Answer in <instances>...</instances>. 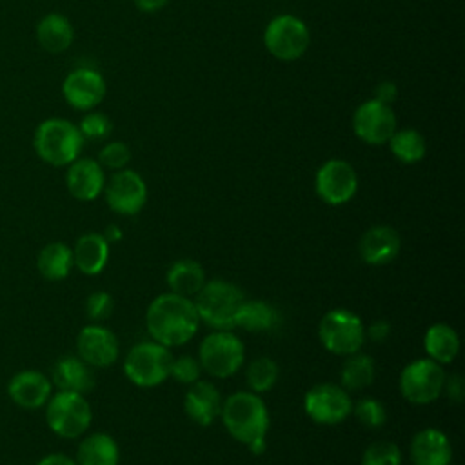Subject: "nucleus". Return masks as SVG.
<instances>
[{
	"label": "nucleus",
	"mask_w": 465,
	"mask_h": 465,
	"mask_svg": "<svg viewBox=\"0 0 465 465\" xmlns=\"http://www.w3.org/2000/svg\"><path fill=\"white\" fill-rule=\"evenodd\" d=\"M318 336L329 352L340 356L361 351L367 340L363 322L349 309H332L325 312L318 325Z\"/></svg>",
	"instance_id": "nucleus-6"
},
{
	"label": "nucleus",
	"mask_w": 465,
	"mask_h": 465,
	"mask_svg": "<svg viewBox=\"0 0 465 465\" xmlns=\"http://www.w3.org/2000/svg\"><path fill=\"white\" fill-rule=\"evenodd\" d=\"M74 38V29L62 13H47L36 24V40L47 53H64Z\"/></svg>",
	"instance_id": "nucleus-24"
},
{
	"label": "nucleus",
	"mask_w": 465,
	"mask_h": 465,
	"mask_svg": "<svg viewBox=\"0 0 465 465\" xmlns=\"http://www.w3.org/2000/svg\"><path fill=\"white\" fill-rule=\"evenodd\" d=\"M105 91L107 85L104 76L91 67H76L62 82L65 102L78 111L94 109L104 100Z\"/></svg>",
	"instance_id": "nucleus-15"
},
{
	"label": "nucleus",
	"mask_w": 465,
	"mask_h": 465,
	"mask_svg": "<svg viewBox=\"0 0 465 465\" xmlns=\"http://www.w3.org/2000/svg\"><path fill=\"white\" fill-rule=\"evenodd\" d=\"M173 354L156 341L136 343L124 360L125 376L138 387H156L171 374Z\"/></svg>",
	"instance_id": "nucleus-7"
},
{
	"label": "nucleus",
	"mask_w": 465,
	"mask_h": 465,
	"mask_svg": "<svg viewBox=\"0 0 465 465\" xmlns=\"http://www.w3.org/2000/svg\"><path fill=\"white\" fill-rule=\"evenodd\" d=\"M352 412L356 420L369 429H378L387 421V411L383 403L371 396L358 400L356 405H352Z\"/></svg>",
	"instance_id": "nucleus-34"
},
{
	"label": "nucleus",
	"mask_w": 465,
	"mask_h": 465,
	"mask_svg": "<svg viewBox=\"0 0 465 465\" xmlns=\"http://www.w3.org/2000/svg\"><path fill=\"white\" fill-rule=\"evenodd\" d=\"M400 247V234L389 225H374L367 229L358 242L360 258L369 265L391 263L398 256Z\"/></svg>",
	"instance_id": "nucleus-19"
},
{
	"label": "nucleus",
	"mask_w": 465,
	"mask_h": 465,
	"mask_svg": "<svg viewBox=\"0 0 465 465\" xmlns=\"http://www.w3.org/2000/svg\"><path fill=\"white\" fill-rule=\"evenodd\" d=\"M220 416L227 432L247 445L252 454H262L265 450L269 411L256 392L240 391L227 396L222 403Z\"/></svg>",
	"instance_id": "nucleus-2"
},
{
	"label": "nucleus",
	"mask_w": 465,
	"mask_h": 465,
	"mask_svg": "<svg viewBox=\"0 0 465 465\" xmlns=\"http://www.w3.org/2000/svg\"><path fill=\"white\" fill-rule=\"evenodd\" d=\"M200 374H202V365L196 358L189 356V354H183V356H178V358H173V363H171V378H174L176 381L180 383H194L200 380Z\"/></svg>",
	"instance_id": "nucleus-37"
},
{
	"label": "nucleus",
	"mask_w": 465,
	"mask_h": 465,
	"mask_svg": "<svg viewBox=\"0 0 465 465\" xmlns=\"http://www.w3.org/2000/svg\"><path fill=\"white\" fill-rule=\"evenodd\" d=\"M51 383L58 387V391L84 394L93 389L94 374L91 365H87L80 356H64L53 367Z\"/></svg>",
	"instance_id": "nucleus-23"
},
{
	"label": "nucleus",
	"mask_w": 465,
	"mask_h": 465,
	"mask_svg": "<svg viewBox=\"0 0 465 465\" xmlns=\"http://www.w3.org/2000/svg\"><path fill=\"white\" fill-rule=\"evenodd\" d=\"M387 143L391 153L401 163H418L425 158L427 153L425 138L416 129H396Z\"/></svg>",
	"instance_id": "nucleus-31"
},
{
	"label": "nucleus",
	"mask_w": 465,
	"mask_h": 465,
	"mask_svg": "<svg viewBox=\"0 0 465 465\" xmlns=\"http://www.w3.org/2000/svg\"><path fill=\"white\" fill-rule=\"evenodd\" d=\"M202 371L214 378L236 374L245 361V347L231 331H214L203 338L198 349Z\"/></svg>",
	"instance_id": "nucleus-8"
},
{
	"label": "nucleus",
	"mask_w": 465,
	"mask_h": 465,
	"mask_svg": "<svg viewBox=\"0 0 465 465\" xmlns=\"http://www.w3.org/2000/svg\"><path fill=\"white\" fill-rule=\"evenodd\" d=\"M84 142L78 125L65 118L40 122L33 136V147L38 158L53 167H65L74 162L82 153Z\"/></svg>",
	"instance_id": "nucleus-3"
},
{
	"label": "nucleus",
	"mask_w": 465,
	"mask_h": 465,
	"mask_svg": "<svg viewBox=\"0 0 465 465\" xmlns=\"http://www.w3.org/2000/svg\"><path fill=\"white\" fill-rule=\"evenodd\" d=\"M278 323V311L262 300H243L236 316V327H242L247 332H269Z\"/></svg>",
	"instance_id": "nucleus-29"
},
{
	"label": "nucleus",
	"mask_w": 465,
	"mask_h": 465,
	"mask_svg": "<svg viewBox=\"0 0 465 465\" xmlns=\"http://www.w3.org/2000/svg\"><path fill=\"white\" fill-rule=\"evenodd\" d=\"M104 238L107 242H118L122 238V231L116 227V225H109L105 231H104Z\"/></svg>",
	"instance_id": "nucleus-44"
},
{
	"label": "nucleus",
	"mask_w": 465,
	"mask_h": 465,
	"mask_svg": "<svg viewBox=\"0 0 465 465\" xmlns=\"http://www.w3.org/2000/svg\"><path fill=\"white\" fill-rule=\"evenodd\" d=\"M341 387L345 391H360L369 387L376 378V363L361 351L349 354L341 367Z\"/></svg>",
	"instance_id": "nucleus-30"
},
{
	"label": "nucleus",
	"mask_w": 465,
	"mask_h": 465,
	"mask_svg": "<svg viewBox=\"0 0 465 465\" xmlns=\"http://www.w3.org/2000/svg\"><path fill=\"white\" fill-rule=\"evenodd\" d=\"M36 267L49 282L64 280L73 269V249L64 242H51L38 252Z\"/></svg>",
	"instance_id": "nucleus-28"
},
{
	"label": "nucleus",
	"mask_w": 465,
	"mask_h": 465,
	"mask_svg": "<svg viewBox=\"0 0 465 465\" xmlns=\"http://www.w3.org/2000/svg\"><path fill=\"white\" fill-rule=\"evenodd\" d=\"M374 100L381 102V104H387V105H392L398 98V87L394 82L391 80H385V82H380L376 87H374Z\"/></svg>",
	"instance_id": "nucleus-39"
},
{
	"label": "nucleus",
	"mask_w": 465,
	"mask_h": 465,
	"mask_svg": "<svg viewBox=\"0 0 465 465\" xmlns=\"http://www.w3.org/2000/svg\"><path fill=\"white\" fill-rule=\"evenodd\" d=\"M309 27L294 15L274 16L263 31L265 49L282 62H294L302 58L309 47Z\"/></svg>",
	"instance_id": "nucleus-9"
},
{
	"label": "nucleus",
	"mask_w": 465,
	"mask_h": 465,
	"mask_svg": "<svg viewBox=\"0 0 465 465\" xmlns=\"http://www.w3.org/2000/svg\"><path fill=\"white\" fill-rule=\"evenodd\" d=\"M361 465H401V450L392 441H374L363 450Z\"/></svg>",
	"instance_id": "nucleus-33"
},
{
	"label": "nucleus",
	"mask_w": 465,
	"mask_h": 465,
	"mask_svg": "<svg viewBox=\"0 0 465 465\" xmlns=\"http://www.w3.org/2000/svg\"><path fill=\"white\" fill-rule=\"evenodd\" d=\"M314 191L322 202L343 205L352 200L358 191V174L349 162L331 158L316 171Z\"/></svg>",
	"instance_id": "nucleus-11"
},
{
	"label": "nucleus",
	"mask_w": 465,
	"mask_h": 465,
	"mask_svg": "<svg viewBox=\"0 0 465 465\" xmlns=\"http://www.w3.org/2000/svg\"><path fill=\"white\" fill-rule=\"evenodd\" d=\"M303 409L320 425H336L352 412L349 391L334 383H318L305 392Z\"/></svg>",
	"instance_id": "nucleus-12"
},
{
	"label": "nucleus",
	"mask_w": 465,
	"mask_h": 465,
	"mask_svg": "<svg viewBox=\"0 0 465 465\" xmlns=\"http://www.w3.org/2000/svg\"><path fill=\"white\" fill-rule=\"evenodd\" d=\"M354 134L369 145H383L396 131V114L392 105L374 98L360 104L352 114Z\"/></svg>",
	"instance_id": "nucleus-14"
},
{
	"label": "nucleus",
	"mask_w": 465,
	"mask_h": 465,
	"mask_svg": "<svg viewBox=\"0 0 465 465\" xmlns=\"http://www.w3.org/2000/svg\"><path fill=\"white\" fill-rule=\"evenodd\" d=\"M76 352L91 367H109L120 354L118 338L107 327L87 325L76 336Z\"/></svg>",
	"instance_id": "nucleus-16"
},
{
	"label": "nucleus",
	"mask_w": 465,
	"mask_h": 465,
	"mask_svg": "<svg viewBox=\"0 0 465 465\" xmlns=\"http://www.w3.org/2000/svg\"><path fill=\"white\" fill-rule=\"evenodd\" d=\"M278 372H280L278 363L272 358L258 356L249 361L247 371H245V380H247V385L251 387V391L260 394V392H267L274 387V383L278 380Z\"/></svg>",
	"instance_id": "nucleus-32"
},
{
	"label": "nucleus",
	"mask_w": 465,
	"mask_h": 465,
	"mask_svg": "<svg viewBox=\"0 0 465 465\" xmlns=\"http://www.w3.org/2000/svg\"><path fill=\"white\" fill-rule=\"evenodd\" d=\"M113 307H114V302H113L111 294L105 292V291L91 292L87 296V302H85V312L94 322L109 318L111 312H113Z\"/></svg>",
	"instance_id": "nucleus-38"
},
{
	"label": "nucleus",
	"mask_w": 465,
	"mask_h": 465,
	"mask_svg": "<svg viewBox=\"0 0 465 465\" xmlns=\"http://www.w3.org/2000/svg\"><path fill=\"white\" fill-rule=\"evenodd\" d=\"M74 461L76 465H118V443L105 432H93L80 441Z\"/></svg>",
	"instance_id": "nucleus-25"
},
{
	"label": "nucleus",
	"mask_w": 465,
	"mask_h": 465,
	"mask_svg": "<svg viewBox=\"0 0 465 465\" xmlns=\"http://www.w3.org/2000/svg\"><path fill=\"white\" fill-rule=\"evenodd\" d=\"M109 260V242L100 232L82 234L73 249V265L87 274H100Z\"/></svg>",
	"instance_id": "nucleus-22"
},
{
	"label": "nucleus",
	"mask_w": 465,
	"mask_h": 465,
	"mask_svg": "<svg viewBox=\"0 0 465 465\" xmlns=\"http://www.w3.org/2000/svg\"><path fill=\"white\" fill-rule=\"evenodd\" d=\"M65 185L73 198L80 202L96 200L105 187V173L98 160L76 158L67 165Z\"/></svg>",
	"instance_id": "nucleus-17"
},
{
	"label": "nucleus",
	"mask_w": 465,
	"mask_h": 465,
	"mask_svg": "<svg viewBox=\"0 0 465 465\" xmlns=\"http://www.w3.org/2000/svg\"><path fill=\"white\" fill-rule=\"evenodd\" d=\"M36 465H76V461L73 458H69L67 454L54 452V454L44 456Z\"/></svg>",
	"instance_id": "nucleus-42"
},
{
	"label": "nucleus",
	"mask_w": 465,
	"mask_h": 465,
	"mask_svg": "<svg viewBox=\"0 0 465 465\" xmlns=\"http://www.w3.org/2000/svg\"><path fill=\"white\" fill-rule=\"evenodd\" d=\"M391 336V323L385 320H376L365 329V338L376 343H383Z\"/></svg>",
	"instance_id": "nucleus-40"
},
{
	"label": "nucleus",
	"mask_w": 465,
	"mask_h": 465,
	"mask_svg": "<svg viewBox=\"0 0 465 465\" xmlns=\"http://www.w3.org/2000/svg\"><path fill=\"white\" fill-rule=\"evenodd\" d=\"M443 391L447 392V396L454 401H461L463 400V380L461 376L458 374H452L450 378H445V383H443Z\"/></svg>",
	"instance_id": "nucleus-41"
},
{
	"label": "nucleus",
	"mask_w": 465,
	"mask_h": 465,
	"mask_svg": "<svg viewBox=\"0 0 465 465\" xmlns=\"http://www.w3.org/2000/svg\"><path fill=\"white\" fill-rule=\"evenodd\" d=\"M93 420L89 401L80 392L58 391L45 403V421L49 429L62 438L82 436Z\"/></svg>",
	"instance_id": "nucleus-5"
},
{
	"label": "nucleus",
	"mask_w": 465,
	"mask_h": 465,
	"mask_svg": "<svg viewBox=\"0 0 465 465\" xmlns=\"http://www.w3.org/2000/svg\"><path fill=\"white\" fill-rule=\"evenodd\" d=\"M222 394L211 383L198 380L189 385L183 396V411L185 414L198 425L207 427L211 425L222 412Z\"/></svg>",
	"instance_id": "nucleus-20"
},
{
	"label": "nucleus",
	"mask_w": 465,
	"mask_h": 465,
	"mask_svg": "<svg viewBox=\"0 0 465 465\" xmlns=\"http://www.w3.org/2000/svg\"><path fill=\"white\" fill-rule=\"evenodd\" d=\"M167 4H169V0H134V5L142 13H156V11L163 9Z\"/></svg>",
	"instance_id": "nucleus-43"
},
{
	"label": "nucleus",
	"mask_w": 465,
	"mask_h": 465,
	"mask_svg": "<svg viewBox=\"0 0 465 465\" xmlns=\"http://www.w3.org/2000/svg\"><path fill=\"white\" fill-rule=\"evenodd\" d=\"M84 140H104L109 136L113 124L104 113L89 111L78 124Z\"/></svg>",
	"instance_id": "nucleus-36"
},
{
	"label": "nucleus",
	"mask_w": 465,
	"mask_h": 465,
	"mask_svg": "<svg viewBox=\"0 0 465 465\" xmlns=\"http://www.w3.org/2000/svg\"><path fill=\"white\" fill-rule=\"evenodd\" d=\"M245 296L238 285L227 280H211L194 296V307L200 322L214 331H231L236 327V316Z\"/></svg>",
	"instance_id": "nucleus-4"
},
{
	"label": "nucleus",
	"mask_w": 465,
	"mask_h": 465,
	"mask_svg": "<svg viewBox=\"0 0 465 465\" xmlns=\"http://www.w3.org/2000/svg\"><path fill=\"white\" fill-rule=\"evenodd\" d=\"M53 383L40 371H20L7 383L9 398L24 409H38L51 398Z\"/></svg>",
	"instance_id": "nucleus-18"
},
{
	"label": "nucleus",
	"mask_w": 465,
	"mask_h": 465,
	"mask_svg": "<svg viewBox=\"0 0 465 465\" xmlns=\"http://www.w3.org/2000/svg\"><path fill=\"white\" fill-rule=\"evenodd\" d=\"M131 160V149L124 142H109L98 153V163L111 171L125 169Z\"/></svg>",
	"instance_id": "nucleus-35"
},
{
	"label": "nucleus",
	"mask_w": 465,
	"mask_h": 465,
	"mask_svg": "<svg viewBox=\"0 0 465 465\" xmlns=\"http://www.w3.org/2000/svg\"><path fill=\"white\" fill-rule=\"evenodd\" d=\"M104 196L111 211L133 216L138 214L147 202V183L133 169H120L105 182Z\"/></svg>",
	"instance_id": "nucleus-13"
},
{
	"label": "nucleus",
	"mask_w": 465,
	"mask_h": 465,
	"mask_svg": "<svg viewBox=\"0 0 465 465\" xmlns=\"http://www.w3.org/2000/svg\"><path fill=\"white\" fill-rule=\"evenodd\" d=\"M200 316L191 298L163 292L156 296L145 312V327L153 341L163 347L187 343L198 331Z\"/></svg>",
	"instance_id": "nucleus-1"
},
{
	"label": "nucleus",
	"mask_w": 465,
	"mask_h": 465,
	"mask_svg": "<svg viewBox=\"0 0 465 465\" xmlns=\"http://www.w3.org/2000/svg\"><path fill=\"white\" fill-rule=\"evenodd\" d=\"M445 371L430 358L414 360L400 374V392L414 405H427L440 398L445 383Z\"/></svg>",
	"instance_id": "nucleus-10"
},
{
	"label": "nucleus",
	"mask_w": 465,
	"mask_h": 465,
	"mask_svg": "<svg viewBox=\"0 0 465 465\" xmlns=\"http://www.w3.org/2000/svg\"><path fill=\"white\" fill-rule=\"evenodd\" d=\"M167 287L171 292L191 298L196 296V292L203 287L205 283V271L196 260H178L171 263L165 274Z\"/></svg>",
	"instance_id": "nucleus-26"
},
{
	"label": "nucleus",
	"mask_w": 465,
	"mask_h": 465,
	"mask_svg": "<svg viewBox=\"0 0 465 465\" xmlns=\"http://www.w3.org/2000/svg\"><path fill=\"white\" fill-rule=\"evenodd\" d=\"M425 352L430 360L440 365L454 361L460 351V338L458 332L447 323H434L427 329L423 338Z\"/></svg>",
	"instance_id": "nucleus-27"
},
{
	"label": "nucleus",
	"mask_w": 465,
	"mask_h": 465,
	"mask_svg": "<svg viewBox=\"0 0 465 465\" xmlns=\"http://www.w3.org/2000/svg\"><path fill=\"white\" fill-rule=\"evenodd\" d=\"M412 465H450L452 447L449 438L438 429H423L411 440Z\"/></svg>",
	"instance_id": "nucleus-21"
}]
</instances>
